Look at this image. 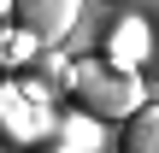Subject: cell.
Segmentation results:
<instances>
[{
	"label": "cell",
	"mask_w": 159,
	"mask_h": 153,
	"mask_svg": "<svg viewBox=\"0 0 159 153\" xmlns=\"http://www.w3.org/2000/svg\"><path fill=\"white\" fill-rule=\"evenodd\" d=\"M65 83H71L77 106L94 112V118H136L148 106L142 100V77L130 65H112V59H83V65L65 71Z\"/></svg>",
	"instance_id": "1"
},
{
	"label": "cell",
	"mask_w": 159,
	"mask_h": 153,
	"mask_svg": "<svg viewBox=\"0 0 159 153\" xmlns=\"http://www.w3.org/2000/svg\"><path fill=\"white\" fill-rule=\"evenodd\" d=\"M0 124L12 142H53V112H47L41 88L18 83V77H6V88H0Z\"/></svg>",
	"instance_id": "2"
},
{
	"label": "cell",
	"mask_w": 159,
	"mask_h": 153,
	"mask_svg": "<svg viewBox=\"0 0 159 153\" xmlns=\"http://www.w3.org/2000/svg\"><path fill=\"white\" fill-rule=\"evenodd\" d=\"M77 12H83V0H12V6H6L12 29H24L35 47L65 41V35L77 29Z\"/></svg>",
	"instance_id": "3"
},
{
	"label": "cell",
	"mask_w": 159,
	"mask_h": 153,
	"mask_svg": "<svg viewBox=\"0 0 159 153\" xmlns=\"http://www.w3.org/2000/svg\"><path fill=\"white\" fill-rule=\"evenodd\" d=\"M106 59L112 65H142L148 59V24L142 18H124V24H112V41H106Z\"/></svg>",
	"instance_id": "4"
},
{
	"label": "cell",
	"mask_w": 159,
	"mask_h": 153,
	"mask_svg": "<svg viewBox=\"0 0 159 153\" xmlns=\"http://www.w3.org/2000/svg\"><path fill=\"white\" fill-rule=\"evenodd\" d=\"M118 153H159V106H142L136 118H124Z\"/></svg>",
	"instance_id": "5"
},
{
	"label": "cell",
	"mask_w": 159,
	"mask_h": 153,
	"mask_svg": "<svg viewBox=\"0 0 159 153\" xmlns=\"http://www.w3.org/2000/svg\"><path fill=\"white\" fill-rule=\"evenodd\" d=\"M0 53H6V65H18L24 53H35V41H30L24 29H6V47H0Z\"/></svg>",
	"instance_id": "6"
},
{
	"label": "cell",
	"mask_w": 159,
	"mask_h": 153,
	"mask_svg": "<svg viewBox=\"0 0 159 153\" xmlns=\"http://www.w3.org/2000/svg\"><path fill=\"white\" fill-rule=\"evenodd\" d=\"M41 153H71V147H59V142H53V147H41Z\"/></svg>",
	"instance_id": "7"
}]
</instances>
